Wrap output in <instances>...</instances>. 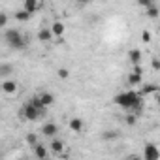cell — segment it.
I'll return each mask as SVG.
<instances>
[{
	"label": "cell",
	"mask_w": 160,
	"mask_h": 160,
	"mask_svg": "<svg viewBox=\"0 0 160 160\" xmlns=\"http://www.w3.org/2000/svg\"><path fill=\"white\" fill-rule=\"evenodd\" d=\"M121 109H124L126 113H132V115H138L143 111V106H145V100L143 96L138 92V91H126V92H121L115 96L113 100Z\"/></svg>",
	"instance_id": "6da1fadb"
},
{
	"label": "cell",
	"mask_w": 160,
	"mask_h": 160,
	"mask_svg": "<svg viewBox=\"0 0 160 160\" xmlns=\"http://www.w3.org/2000/svg\"><path fill=\"white\" fill-rule=\"evenodd\" d=\"M4 42L12 49H17V51H21V49L27 47V40L21 34V30H17V28H6L4 30Z\"/></svg>",
	"instance_id": "7a4b0ae2"
},
{
	"label": "cell",
	"mask_w": 160,
	"mask_h": 160,
	"mask_svg": "<svg viewBox=\"0 0 160 160\" xmlns=\"http://www.w3.org/2000/svg\"><path fill=\"white\" fill-rule=\"evenodd\" d=\"M21 117H23L25 121H38V119L45 117V111H40V109H36L30 102H25L23 108H21Z\"/></svg>",
	"instance_id": "3957f363"
},
{
	"label": "cell",
	"mask_w": 160,
	"mask_h": 160,
	"mask_svg": "<svg viewBox=\"0 0 160 160\" xmlns=\"http://www.w3.org/2000/svg\"><path fill=\"white\" fill-rule=\"evenodd\" d=\"M143 160H160V147L154 143H147L143 147Z\"/></svg>",
	"instance_id": "277c9868"
},
{
	"label": "cell",
	"mask_w": 160,
	"mask_h": 160,
	"mask_svg": "<svg viewBox=\"0 0 160 160\" xmlns=\"http://www.w3.org/2000/svg\"><path fill=\"white\" fill-rule=\"evenodd\" d=\"M141 79H143V68L141 66H134L132 72L128 73V85L130 87H138L141 83Z\"/></svg>",
	"instance_id": "5b68a950"
},
{
	"label": "cell",
	"mask_w": 160,
	"mask_h": 160,
	"mask_svg": "<svg viewBox=\"0 0 160 160\" xmlns=\"http://www.w3.org/2000/svg\"><path fill=\"white\" fill-rule=\"evenodd\" d=\"M2 92L4 94H8V96H12V94H15V91H17V81L15 79H4L2 81Z\"/></svg>",
	"instance_id": "8992f818"
},
{
	"label": "cell",
	"mask_w": 160,
	"mask_h": 160,
	"mask_svg": "<svg viewBox=\"0 0 160 160\" xmlns=\"http://www.w3.org/2000/svg\"><path fill=\"white\" fill-rule=\"evenodd\" d=\"M57 134H58V126H57L55 122H45V124L42 126V136L55 139V136H57Z\"/></svg>",
	"instance_id": "52a82bcc"
},
{
	"label": "cell",
	"mask_w": 160,
	"mask_h": 160,
	"mask_svg": "<svg viewBox=\"0 0 160 160\" xmlns=\"http://www.w3.org/2000/svg\"><path fill=\"white\" fill-rule=\"evenodd\" d=\"M23 10L30 15H34L38 10H40V2L38 0H25V4H23Z\"/></svg>",
	"instance_id": "ba28073f"
},
{
	"label": "cell",
	"mask_w": 160,
	"mask_h": 160,
	"mask_svg": "<svg viewBox=\"0 0 160 160\" xmlns=\"http://www.w3.org/2000/svg\"><path fill=\"white\" fill-rule=\"evenodd\" d=\"M141 57H143V55H141L139 49H130V51H128V60H130L132 66H139V64H141Z\"/></svg>",
	"instance_id": "9c48e42d"
},
{
	"label": "cell",
	"mask_w": 160,
	"mask_h": 160,
	"mask_svg": "<svg viewBox=\"0 0 160 160\" xmlns=\"http://www.w3.org/2000/svg\"><path fill=\"white\" fill-rule=\"evenodd\" d=\"M49 151H51V152H55V154L64 152V141H62V139H58V138L51 139V143H49Z\"/></svg>",
	"instance_id": "30bf717a"
},
{
	"label": "cell",
	"mask_w": 160,
	"mask_h": 160,
	"mask_svg": "<svg viewBox=\"0 0 160 160\" xmlns=\"http://www.w3.org/2000/svg\"><path fill=\"white\" fill-rule=\"evenodd\" d=\"M158 91H160V87H158V85L149 83V85H143L138 92H139L141 96H149V94H158Z\"/></svg>",
	"instance_id": "8fae6325"
},
{
	"label": "cell",
	"mask_w": 160,
	"mask_h": 160,
	"mask_svg": "<svg viewBox=\"0 0 160 160\" xmlns=\"http://www.w3.org/2000/svg\"><path fill=\"white\" fill-rule=\"evenodd\" d=\"M68 126H70V130H72V132L79 134V132L83 130V119H79V117H73V119H70Z\"/></svg>",
	"instance_id": "7c38bea8"
},
{
	"label": "cell",
	"mask_w": 160,
	"mask_h": 160,
	"mask_svg": "<svg viewBox=\"0 0 160 160\" xmlns=\"http://www.w3.org/2000/svg\"><path fill=\"white\" fill-rule=\"evenodd\" d=\"M38 96H40V100L43 102V106H45V108H51V106L55 104V96H53L49 91H42Z\"/></svg>",
	"instance_id": "4fadbf2b"
},
{
	"label": "cell",
	"mask_w": 160,
	"mask_h": 160,
	"mask_svg": "<svg viewBox=\"0 0 160 160\" xmlns=\"http://www.w3.org/2000/svg\"><path fill=\"white\" fill-rule=\"evenodd\" d=\"M34 154H36V158H38V160H47L49 151H47V147H45V145L38 143V145L34 147Z\"/></svg>",
	"instance_id": "5bb4252c"
},
{
	"label": "cell",
	"mask_w": 160,
	"mask_h": 160,
	"mask_svg": "<svg viewBox=\"0 0 160 160\" xmlns=\"http://www.w3.org/2000/svg\"><path fill=\"white\" fill-rule=\"evenodd\" d=\"M38 40H40L42 43L51 42V40H53V30H51V28H42V30L38 32Z\"/></svg>",
	"instance_id": "9a60e30c"
},
{
	"label": "cell",
	"mask_w": 160,
	"mask_h": 160,
	"mask_svg": "<svg viewBox=\"0 0 160 160\" xmlns=\"http://www.w3.org/2000/svg\"><path fill=\"white\" fill-rule=\"evenodd\" d=\"M51 30H53V36H62L64 32H66V27H64V23H60V21H55L53 25H51Z\"/></svg>",
	"instance_id": "2e32d148"
},
{
	"label": "cell",
	"mask_w": 160,
	"mask_h": 160,
	"mask_svg": "<svg viewBox=\"0 0 160 160\" xmlns=\"http://www.w3.org/2000/svg\"><path fill=\"white\" fill-rule=\"evenodd\" d=\"M30 17H32V15L27 13L25 10H17V12H15V21H19V23H27Z\"/></svg>",
	"instance_id": "e0dca14e"
},
{
	"label": "cell",
	"mask_w": 160,
	"mask_h": 160,
	"mask_svg": "<svg viewBox=\"0 0 160 160\" xmlns=\"http://www.w3.org/2000/svg\"><path fill=\"white\" fill-rule=\"evenodd\" d=\"M12 72H13V68H12L10 64H6V62L0 64V75H2V77H8Z\"/></svg>",
	"instance_id": "ac0fdd59"
},
{
	"label": "cell",
	"mask_w": 160,
	"mask_h": 160,
	"mask_svg": "<svg viewBox=\"0 0 160 160\" xmlns=\"http://www.w3.org/2000/svg\"><path fill=\"white\" fill-rule=\"evenodd\" d=\"M145 13H147V17H151V19H156L160 12H158V6H156V4H152L151 8H147V12H145Z\"/></svg>",
	"instance_id": "d6986e66"
},
{
	"label": "cell",
	"mask_w": 160,
	"mask_h": 160,
	"mask_svg": "<svg viewBox=\"0 0 160 160\" xmlns=\"http://www.w3.org/2000/svg\"><path fill=\"white\" fill-rule=\"evenodd\" d=\"M25 141H27V145H30V147L34 149V147L38 145V136H36V134H27Z\"/></svg>",
	"instance_id": "ffe728a7"
},
{
	"label": "cell",
	"mask_w": 160,
	"mask_h": 160,
	"mask_svg": "<svg viewBox=\"0 0 160 160\" xmlns=\"http://www.w3.org/2000/svg\"><path fill=\"white\" fill-rule=\"evenodd\" d=\"M124 122H126L128 126H134V124L138 122V115H132V113H126V117H124Z\"/></svg>",
	"instance_id": "44dd1931"
},
{
	"label": "cell",
	"mask_w": 160,
	"mask_h": 160,
	"mask_svg": "<svg viewBox=\"0 0 160 160\" xmlns=\"http://www.w3.org/2000/svg\"><path fill=\"white\" fill-rule=\"evenodd\" d=\"M0 28H2V30H6L8 28V15L2 12V13H0Z\"/></svg>",
	"instance_id": "7402d4cb"
},
{
	"label": "cell",
	"mask_w": 160,
	"mask_h": 160,
	"mask_svg": "<svg viewBox=\"0 0 160 160\" xmlns=\"http://www.w3.org/2000/svg\"><path fill=\"white\" fill-rule=\"evenodd\" d=\"M151 40H152L151 32H149V30H143V32H141V42H143V43H149Z\"/></svg>",
	"instance_id": "603a6c76"
},
{
	"label": "cell",
	"mask_w": 160,
	"mask_h": 160,
	"mask_svg": "<svg viewBox=\"0 0 160 160\" xmlns=\"http://www.w3.org/2000/svg\"><path fill=\"white\" fill-rule=\"evenodd\" d=\"M57 73H58V77H60V79H68V77H70V72H68L66 68H58V72H57Z\"/></svg>",
	"instance_id": "cb8c5ba5"
},
{
	"label": "cell",
	"mask_w": 160,
	"mask_h": 160,
	"mask_svg": "<svg viewBox=\"0 0 160 160\" xmlns=\"http://www.w3.org/2000/svg\"><path fill=\"white\" fill-rule=\"evenodd\" d=\"M117 138V132H104L102 134V139H115Z\"/></svg>",
	"instance_id": "d4e9b609"
},
{
	"label": "cell",
	"mask_w": 160,
	"mask_h": 160,
	"mask_svg": "<svg viewBox=\"0 0 160 160\" xmlns=\"http://www.w3.org/2000/svg\"><path fill=\"white\" fill-rule=\"evenodd\" d=\"M152 4H154L152 0H141V2H139V6H141V8H145V10H147V8H151Z\"/></svg>",
	"instance_id": "484cf974"
},
{
	"label": "cell",
	"mask_w": 160,
	"mask_h": 160,
	"mask_svg": "<svg viewBox=\"0 0 160 160\" xmlns=\"http://www.w3.org/2000/svg\"><path fill=\"white\" fill-rule=\"evenodd\" d=\"M152 68H154V70H160V58H158V57L152 58Z\"/></svg>",
	"instance_id": "4316f807"
},
{
	"label": "cell",
	"mask_w": 160,
	"mask_h": 160,
	"mask_svg": "<svg viewBox=\"0 0 160 160\" xmlns=\"http://www.w3.org/2000/svg\"><path fill=\"white\" fill-rule=\"evenodd\" d=\"M128 160H143V156H138V154H132Z\"/></svg>",
	"instance_id": "83f0119b"
},
{
	"label": "cell",
	"mask_w": 160,
	"mask_h": 160,
	"mask_svg": "<svg viewBox=\"0 0 160 160\" xmlns=\"http://www.w3.org/2000/svg\"><path fill=\"white\" fill-rule=\"evenodd\" d=\"M156 106H158V108H160V92H158V94H156Z\"/></svg>",
	"instance_id": "f1b7e54d"
},
{
	"label": "cell",
	"mask_w": 160,
	"mask_h": 160,
	"mask_svg": "<svg viewBox=\"0 0 160 160\" xmlns=\"http://www.w3.org/2000/svg\"><path fill=\"white\" fill-rule=\"evenodd\" d=\"M15 160H27V158H15Z\"/></svg>",
	"instance_id": "f546056e"
},
{
	"label": "cell",
	"mask_w": 160,
	"mask_h": 160,
	"mask_svg": "<svg viewBox=\"0 0 160 160\" xmlns=\"http://www.w3.org/2000/svg\"><path fill=\"white\" fill-rule=\"evenodd\" d=\"M158 58H160V53H158Z\"/></svg>",
	"instance_id": "4dcf8cb0"
},
{
	"label": "cell",
	"mask_w": 160,
	"mask_h": 160,
	"mask_svg": "<svg viewBox=\"0 0 160 160\" xmlns=\"http://www.w3.org/2000/svg\"><path fill=\"white\" fill-rule=\"evenodd\" d=\"M47 160H49V158H47Z\"/></svg>",
	"instance_id": "1f68e13d"
}]
</instances>
